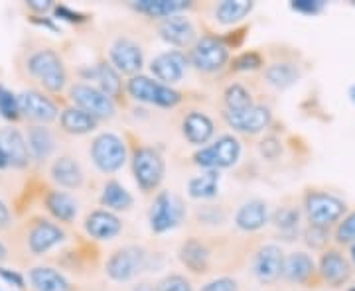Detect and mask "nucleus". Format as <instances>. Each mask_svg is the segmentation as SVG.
<instances>
[{
  "mask_svg": "<svg viewBox=\"0 0 355 291\" xmlns=\"http://www.w3.org/2000/svg\"><path fill=\"white\" fill-rule=\"evenodd\" d=\"M26 73L48 93H62L69 81L67 67L62 55L51 48H40L28 53L24 62Z\"/></svg>",
  "mask_w": 355,
  "mask_h": 291,
  "instance_id": "nucleus-1",
  "label": "nucleus"
},
{
  "mask_svg": "<svg viewBox=\"0 0 355 291\" xmlns=\"http://www.w3.org/2000/svg\"><path fill=\"white\" fill-rule=\"evenodd\" d=\"M166 173V164L162 153L150 146H140L132 153V176L144 193L158 189Z\"/></svg>",
  "mask_w": 355,
  "mask_h": 291,
  "instance_id": "nucleus-2",
  "label": "nucleus"
},
{
  "mask_svg": "<svg viewBox=\"0 0 355 291\" xmlns=\"http://www.w3.org/2000/svg\"><path fill=\"white\" fill-rule=\"evenodd\" d=\"M150 264V256L140 246H123L114 250L107 264L105 272L113 281H130L142 274Z\"/></svg>",
  "mask_w": 355,
  "mask_h": 291,
  "instance_id": "nucleus-3",
  "label": "nucleus"
},
{
  "mask_svg": "<svg viewBox=\"0 0 355 291\" xmlns=\"http://www.w3.org/2000/svg\"><path fill=\"white\" fill-rule=\"evenodd\" d=\"M89 156L99 171L114 173L127 164V146L113 132H101L91 142Z\"/></svg>",
  "mask_w": 355,
  "mask_h": 291,
  "instance_id": "nucleus-4",
  "label": "nucleus"
},
{
  "mask_svg": "<svg viewBox=\"0 0 355 291\" xmlns=\"http://www.w3.org/2000/svg\"><path fill=\"white\" fill-rule=\"evenodd\" d=\"M128 95L139 102L156 104L162 109H172L182 102V93L168 85H162L146 75H135L127 83Z\"/></svg>",
  "mask_w": 355,
  "mask_h": 291,
  "instance_id": "nucleus-5",
  "label": "nucleus"
},
{
  "mask_svg": "<svg viewBox=\"0 0 355 291\" xmlns=\"http://www.w3.org/2000/svg\"><path fill=\"white\" fill-rule=\"evenodd\" d=\"M239 156H241L239 140L231 134H223L211 146H205L200 152L193 153V162L207 171H217V169L237 164Z\"/></svg>",
  "mask_w": 355,
  "mask_h": 291,
  "instance_id": "nucleus-6",
  "label": "nucleus"
},
{
  "mask_svg": "<svg viewBox=\"0 0 355 291\" xmlns=\"http://www.w3.org/2000/svg\"><path fill=\"white\" fill-rule=\"evenodd\" d=\"M67 97L77 109L85 111L97 120L113 118L114 113H116L113 99L109 95H105L99 87L89 85V83H73L67 91Z\"/></svg>",
  "mask_w": 355,
  "mask_h": 291,
  "instance_id": "nucleus-7",
  "label": "nucleus"
},
{
  "mask_svg": "<svg viewBox=\"0 0 355 291\" xmlns=\"http://www.w3.org/2000/svg\"><path fill=\"white\" fill-rule=\"evenodd\" d=\"M190 62L202 73H217L229 62V48L216 36H202L191 46Z\"/></svg>",
  "mask_w": 355,
  "mask_h": 291,
  "instance_id": "nucleus-8",
  "label": "nucleus"
},
{
  "mask_svg": "<svg viewBox=\"0 0 355 291\" xmlns=\"http://www.w3.org/2000/svg\"><path fill=\"white\" fill-rule=\"evenodd\" d=\"M184 218V205L170 191H160L154 197L150 211H148V223L156 234L168 232L172 228H176Z\"/></svg>",
  "mask_w": 355,
  "mask_h": 291,
  "instance_id": "nucleus-9",
  "label": "nucleus"
},
{
  "mask_svg": "<svg viewBox=\"0 0 355 291\" xmlns=\"http://www.w3.org/2000/svg\"><path fill=\"white\" fill-rule=\"evenodd\" d=\"M304 211L312 227L326 228L343 215L345 203L330 193H308L304 201Z\"/></svg>",
  "mask_w": 355,
  "mask_h": 291,
  "instance_id": "nucleus-10",
  "label": "nucleus"
},
{
  "mask_svg": "<svg viewBox=\"0 0 355 291\" xmlns=\"http://www.w3.org/2000/svg\"><path fill=\"white\" fill-rule=\"evenodd\" d=\"M65 241L64 228L48 218H36L26 232L28 250L34 256H44Z\"/></svg>",
  "mask_w": 355,
  "mask_h": 291,
  "instance_id": "nucleus-11",
  "label": "nucleus"
},
{
  "mask_svg": "<svg viewBox=\"0 0 355 291\" xmlns=\"http://www.w3.org/2000/svg\"><path fill=\"white\" fill-rule=\"evenodd\" d=\"M18 101H20V114H24L34 124H50L60 116L58 104L51 101L50 97H46L42 91H22L18 95Z\"/></svg>",
  "mask_w": 355,
  "mask_h": 291,
  "instance_id": "nucleus-12",
  "label": "nucleus"
},
{
  "mask_svg": "<svg viewBox=\"0 0 355 291\" xmlns=\"http://www.w3.org/2000/svg\"><path fill=\"white\" fill-rule=\"evenodd\" d=\"M109 59L119 73L135 77L144 65V50L135 39L119 38L114 39L109 50Z\"/></svg>",
  "mask_w": 355,
  "mask_h": 291,
  "instance_id": "nucleus-13",
  "label": "nucleus"
},
{
  "mask_svg": "<svg viewBox=\"0 0 355 291\" xmlns=\"http://www.w3.org/2000/svg\"><path fill=\"white\" fill-rule=\"evenodd\" d=\"M223 118L233 130H239L245 134H259L268 128L272 114L263 104H251L241 111H225Z\"/></svg>",
  "mask_w": 355,
  "mask_h": 291,
  "instance_id": "nucleus-14",
  "label": "nucleus"
},
{
  "mask_svg": "<svg viewBox=\"0 0 355 291\" xmlns=\"http://www.w3.org/2000/svg\"><path fill=\"white\" fill-rule=\"evenodd\" d=\"M284 254L277 244L261 246L253 256V276L261 283H275L282 276Z\"/></svg>",
  "mask_w": 355,
  "mask_h": 291,
  "instance_id": "nucleus-15",
  "label": "nucleus"
},
{
  "mask_svg": "<svg viewBox=\"0 0 355 291\" xmlns=\"http://www.w3.org/2000/svg\"><path fill=\"white\" fill-rule=\"evenodd\" d=\"M188 64L190 62H188V57L182 51H164V53L156 55L150 62V73L158 79V83L170 87V85H174L178 81H182V77L186 75Z\"/></svg>",
  "mask_w": 355,
  "mask_h": 291,
  "instance_id": "nucleus-16",
  "label": "nucleus"
},
{
  "mask_svg": "<svg viewBox=\"0 0 355 291\" xmlns=\"http://www.w3.org/2000/svg\"><path fill=\"white\" fill-rule=\"evenodd\" d=\"M160 38L176 48H191L198 41V30L188 16H170L158 26Z\"/></svg>",
  "mask_w": 355,
  "mask_h": 291,
  "instance_id": "nucleus-17",
  "label": "nucleus"
},
{
  "mask_svg": "<svg viewBox=\"0 0 355 291\" xmlns=\"http://www.w3.org/2000/svg\"><path fill=\"white\" fill-rule=\"evenodd\" d=\"M50 178L62 189H81L85 183V171L73 156H60L50 165Z\"/></svg>",
  "mask_w": 355,
  "mask_h": 291,
  "instance_id": "nucleus-18",
  "label": "nucleus"
},
{
  "mask_svg": "<svg viewBox=\"0 0 355 291\" xmlns=\"http://www.w3.org/2000/svg\"><path fill=\"white\" fill-rule=\"evenodd\" d=\"M83 228H85L89 236L95 238V241H111L123 230V223L113 211L97 209V211H93V213H89L85 216Z\"/></svg>",
  "mask_w": 355,
  "mask_h": 291,
  "instance_id": "nucleus-19",
  "label": "nucleus"
},
{
  "mask_svg": "<svg viewBox=\"0 0 355 291\" xmlns=\"http://www.w3.org/2000/svg\"><path fill=\"white\" fill-rule=\"evenodd\" d=\"M0 142L4 146V152L8 158V165L22 169L30 164V148L26 136L14 126H4L0 130Z\"/></svg>",
  "mask_w": 355,
  "mask_h": 291,
  "instance_id": "nucleus-20",
  "label": "nucleus"
},
{
  "mask_svg": "<svg viewBox=\"0 0 355 291\" xmlns=\"http://www.w3.org/2000/svg\"><path fill=\"white\" fill-rule=\"evenodd\" d=\"M182 134L193 146H203L216 134V124L205 113L191 111L182 120Z\"/></svg>",
  "mask_w": 355,
  "mask_h": 291,
  "instance_id": "nucleus-21",
  "label": "nucleus"
},
{
  "mask_svg": "<svg viewBox=\"0 0 355 291\" xmlns=\"http://www.w3.org/2000/svg\"><path fill=\"white\" fill-rule=\"evenodd\" d=\"M44 205L50 211V215L64 223V225H71L76 220L77 213H79V203L76 201L73 195H69L67 191L51 189L46 193L44 197Z\"/></svg>",
  "mask_w": 355,
  "mask_h": 291,
  "instance_id": "nucleus-22",
  "label": "nucleus"
},
{
  "mask_svg": "<svg viewBox=\"0 0 355 291\" xmlns=\"http://www.w3.org/2000/svg\"><path fill=\"white\" fill-rule=\"evenodd\" d=\"M26 140H28V148L30 156L36 162H46L55 150V134L50 128L44 124H32L26 130Z\"/></svg>",
  "mask_w": 355,
  "mask_h": 291,
  "instance_id": "nucleus-23",
  "label": "nucleus"
},
{
  "mask_svg": "<svg viewBox=\"0 0 355 291\" xmlns=\"http://www.w3.org/2000/svg\"><path fill=\"white\" fill-rule=\"evenodd\" d=\"M268 223V207L261 199H251L243 203L235 213V227L245 232H254Z\"/></svg>",
  "mask_w": 355,
  "mask_h": 291,
  "instance_id": "nucleus-24",
  "label": "nucleus"
},
{
  "mask_svg": "<svg viewBox=\"0 0 355 291\" xmlns=\"http://www.w3.org/2000/svg\"><path fill=\"white\" fill-rule=\"evenodd\" d=\"M97 122H99L97 118H93L91 114L77 106H69L60 113V128L71 136H83L93 132L97 128Z\"/></svg>",
  "mask_w": 355,
  "mask_h": 291,
  "instance_id": "nucleus-25",
  "label": "nucleus"
},
{
  "mask_svg": "<svg viewBox=\"0 0 355 291\" xmlns=\"http://www.w3.org/2000/svg\"><path fill=\"white\" fill-rule=\"evenodd\" d=\"M130 6L140 14H146L150 18H170V16H176L182 10H186L190 6V2L186 0H137V2H130Z\"/></svg>",
  "mask_w": 355,
  "mask_h": 291,
  "instance_id": "nucleus-26",
  "label": "nucleus"
},
{
  "mask_svg": "<svg viewBox=\"0 0 355 291\" xmlns=\"http://www.w3.org/2000/svg\"><path fill=\"white\" fill-rule=\"evenodd\" d=\"M180 260L193 274H203L209 267V250L202 241L190 238L180 248Z\"/></svg>",
  "mask_w": 355,
  "mask_h": 291,
  "instance_id": "nucleus-27",
  "label": "nucleus"
},
{
  "mask_svg": "<svg viewBox=\"0 0 355 291\" xmlns=\"http://www.w3.org/2000/svg\"><path fill=\"white\" fill-rule=\"evenodd\" d=\"M263 77H265L266 85H270L272 89L282 91L300 79V69H298V65L291 64V62H275L266 67Z\"/></svg>",
  "mask_w": 355,
  "mask_h": 291,
  "instance_id": "nucleus-28",
  "label": "nucleus"
},
{
  "mask_svg": "<svg viewBox=\"0 0 355 291\" xmlns=\"http://www.w3.org/2000/svg\"><path fill=\"white\" fill-rule=\"evenodd\" d=\"M314 272V260L306 252H291L284 258L282 276L292 283H302L312 276Z\"/></svg>",
  "mask_w": 355,
  "mask_h": 291,
  "instance_id": "nucleus-29",
  "label": "nucleus"
},
{
  "mask_svg": "<svg viewBox=\"0 0 355 291\" xmlns=\"http://www.w3.org/2000/svg\"><path fill=\"white\" fill-rule=\"evenodd\" d=\"M30 283L36 291H69L67 279L50 266H36L30 270Z\"/></svg>",
  "mask_w": 355,
  "mask_h": 291,
  "instance_id": "nucleus-30",
  "label": "nucleus"
},
{
  "mask_svg": "<svg viewBox=\"0 0 355 291\" xmlns=\"http://www.w3.org/2000/svg\"><path fill=\"white\" fill-rule=\"evenodd\" d=\"M89 77L95 79V81L99 83V89H101L105 95H109L111 99L121 95V89H123L121 73H119L111 64L101 62V64L93 65V67L89 69Z\"/></svg>",
  "mask_w": 355,
  "mask_h": 291,
  "instance_id": "nucleus-31",
  "label": "nucleus"
},
{
  "mask_svg": "<svg viewBox=\"0 0 355 291\" xmlns=\"http://www.w3.org/2000/svg\"><path fill=\"white\" fill-rule=\"evenodd\" d=\"M132 195L128 193L125 185H121L119 181L114 179H109L105 185H103L101 191V205L107 207V211H128L132 207Z\"/></svg>",
  "mask_w": 355,
  "mask_h": 291,
  "instance_id": "nucleus-32",
  "label": "nucleus"
},
{
  "mask_svg": "<svg viewBox=\"0 0 355 291\" xmlns=\"http://www.w3.org/2000/svg\"><path fill=\"white\" fill-rule=\"evenodd\" d=\"M320 274L328 283L340 285L349 276V264L340 252H326L320 260Z\"/></svg>",
  "mask_w": 355,
  "mask_h": 291,
  "instance_id": "nucleus-33",
  "label": "nucleus"
},
{
  "mask_svg": "<svg viewBox=\"0 0 355 291\" xmlns=\"http://www.w3.org/2000/svg\"><path fill=\"white\" fill-rule=\"evenodd\" d=\"M251 10H253V2H247V0H223L221 4L216 6V20L223 26L237 24Z\"/></svg>",
  "mask_w": 355,
  "mask_h": 291,
  "instance_id": "nucleus-34",
  "label": "nucleus"
},
{
  "mask_svg": "<svg viewBox=\"0 0 355 291\" xmlns=\"http://www.w3.org/2000/svg\"><path fill=\"white\" fill-rule=\"evenodd\" d=\"M217 185H219L217 171H205L202 176L190 179L188 193L191 199H211V197H216Z\"/></svg>",
  "mask_w": 355,
  "mask_h": 291,
  "instance_id": "nucleus-35",
  "label": "nucleus"
},
{
  "mask_svg": "<svg viewBox=\"0 0 355 291\" xmlns=\"http://www.w3.org/2000/svg\"><path fill=\"white\" fill-rule=\"evenodd\" d=\"M223 102H225V111H241V109L254 104L251 93L247 91V87H243L241 83L229 85L223 93Z\"/></svg>",
  "mask_w": 355,
  "mask_h": 291,
  "instance_id": "nucleus-36",
  "label": "nucleus"
},
{
  "mask_svg": "<svg viewBox=\"0 0 355 291\" xmlns=\"http://www.w3.org/2000/svg\"><path fill=\"white\" fill-rule=\"evenodd\" d=\"M0 114L6 120H16L20 116V101L18 95H14L12 91L6 89L4 85H0Z\"/></svg>",
  "mask_w": 355,
  "mask_h": 291,
  "instance_id": "nucleus-37",
  "label": "nucleus"
},
{
  "mask_svg": "<svg viewBox=\"0 0 355 291\" xmlns=\"http://www.w3.org/2000/svg\"><path fill=\"white\" fill-rule=\"evenodd\" d=\"M272 223L275 227L284 230V232H292L298 228V223H300V211L294 209V207H282L279 209L275 216H272Z\"/></svg>",
  "mask_w": 355,
  "mask_h": 291,
  "instance_id": "nucleus-38",
  "label": "nucleus"
},
{
  "mask_svg": "<svg viewBox=\"0 0 355 291\" xmlns=\"http://www.w3.org/2000/svg\"><path fill=\"white\" fill-rule=\"evenodd\" d=\"M261 65H263V57L257 51H247L233 62V69L235 71H253V69H259Z\"/></svg>",
  "mask_w": 355,
  "mask_h": 291,
  "instance_id": "nucleus-39",
  "label": "nucleus"
},
{
  "mask_svg": "<svg viewBox=\"0 0 355 291\" xmlns=\"http://www.w3.org/2000/svg\"><path fill=\"white\" fill-rule=\"evenodd\" d=\"M158 291H193L191 283L180 274H170L158 283Z\"/></svg>",
  "mask_w": 355,
  "mask_h": 291,
  "instance_id": "nucleus-40",
  "label": "nucleus"
},
{
  "mask_svg": "<svg viewBox=\"0 0 355 291\" xmlns=\"http://www.w3.org/2000/svg\"><path fill=\"white\" fill-rule=\"evenodd\" d=\"M336 238L340 242H355V213L347 215L343 218V223H340Z\"/></svg>",
  "mask_w": 355,
  "mask_h": 291,
  "instance_id": "nucleus-41",
  "label": "nucleus"
},
{
  "mask_svg": "<svg viewBox=\"0 0 355 291\" xmlns=\"http://www.w3.org/2000/svg\"><path fill=\"white\" fill-rule=\"evenodd\" d=\"M200 291H239V285L233 278H217L205 283Z\"/></svg>",
  "mask_w": 355,
  "mask_h": 291,
  "instance_id": "nucleus-42",
  "label": "nucleus"
},
{
  "mask_svg": "<svg viewBox=\"0 0 355 291\" xmlns=\"http://www.w3.org/2000/svg\"><path fill=\"white\" fill-rule=\"evenodd\" d=\"M324 8V2L322 0H294L292 2V10L300 14H318Z\"/></svg>",
  "mask_w": 355,
  "mask_h": 291,
  "instance_id": "nucleus-43",
  "label": "nucleus"
},
{
  "mask_svg": "<svg viewBox=\"0 0 355 291\" xmlns=\"http://www.w3.org/2000/svg\"><path fill=\"white\" fill-rule=\"evenodd\" d=\"M0 278L4 279L6 283L14 285V288H18V290H24V276L18 274L16 270H8V267L0 266Z\"/></svg>",
  "mask_w": 355,
  "mask_h": 291,
  "instance_id": "nucleus-44",
  "label": "nucleus"
},
{
  "mask_svg": "<svg viewBox=\"0 0 355 291\" xmlns=\"http://www.w3.org/2000/svg\"><path fill=\"white\" fill-rule=\"evenodd\" d=\"M261 152L268 160H275L280 153V142L277 138H266L261 142Z\"/></svg>",
  "mask_w": 355,
  "mask_h": 291,
  "instance_id": "nucleus-45",
  "label": "nucleus"
},
{
  "mask_svg": "<svg viewBox=\"0 0 355 291\" xmlns=\"http://www.w3.org/2000/svg\"><path fill=\"white\" fill-rule=\"evenodd\" d=\"M306 242L314 248H320L326 242V230L320 227H312L306 232Z\"/></svg>",
  "mask_w": 355,
  "mask_h": 291,
  "instance_id": "nucleus-46",
  "label": "nucleus"
},
{
  "mask_svg": "<svg viewBox=\"0 0 355 291\" xmlns=\"http://www.w3.org/2000/svg\"><path fill=\"white\" fill-rule=\"evenodd\" d=\"M55 16L58 18H64V20H69V22H83L85 16L79 12H73L69 6H55Z\"/></svg>",
  "mask_w": 355,
  "mask_h": 291,
  "instance_id": "nucleus-47",
  "label": "nucleus"
},
{
  "mask_svg": "<svg viewBox=\"0 0 355 291\" xmlns=\"http://www.w3.org/2000/svg\"><path fill=\"white\" fill-rule=\"evenodd\" d=\"M10 225H12V215H10V211H8L6 203L0 199V230L8 228Z\"/></svg>",
  "mask_w": 355,
  "mask_h": 291,
  "instance_id": "nucleus-48",
  "label": "nucleus"
},
{
  "mask_svg": "<svg viewBox=\"0 0 355 291\" xmlns=\"http://www.w3.org/2000/svg\"><path fill=\"white\" fill-rule=\"evenodd\" d=\"M51 6L53 4H51L50 0H30L28 2V8H32L34 12H48Z\"/></svg>",
  "mask_w": 355,
  "mask_h": 291,
  "instance_id": "nucleus-49",
  "label": "nucleus"
},
{
  "mask_svg": "<svg viewBox=\"0 0 355 291\" xmlns=\"http://www.w3.org/2000/svg\"><path fill=\"white\" fill-rule=\"evenodd\" d=\"M34 22L40 26H44V28H50L53 32H60V28L53 24V18H44V20H38V18H34Z\"/></svg>",
  "mask_w": 355,
  "mask_h": 291,
  "instance_id": "nucleus-50",
  "label": "nucleus"
},
{
  "mask_svg": "<svg viewBox=\"0 0 355 291\" xmlns=\"http://www.w3.org/2000/svg\"><path fill=\"white\" fill-rule=\"evenodd\" d=\"M132 291H158V285H153V283H139L135 285Z\"/></svg>",
  "mask_w": 355,
  "mask_h": 291,
  "instance_id": "nucleus-51",
  "label": "nucleus"
},
{
  "mask_svg": "<svg viewBox=\"0 0 355 291\" xmlns=\"http://www.w3.org/2000/svg\"><path fill=\"white\" fill-rule=\"evenodd\" d=\"M8 165V158H6V152H4V146L0 142V169H4Z\"/></svg>",
  "mask_w": 355,
  "mask_h": 291,
  "instance_id": "nucleus-52",
  "label": "nucleus"
},
{
  "mask_svg": "<svg viewBox=\"0 0 355 291\" xmlns=\"http://www.w3.org/2000/svg\"><path fill=\"white\" fill-rule=\"evenodd\" d=\"M6 258H8V250H6V246L0 242V262H4Z\"/></svg>",
  "mask_w": 355,
  "mask_h": 291,
  "instance_id": "nucleus-53",
  "label": "nucleus"
},
{
  "mask_svg": "<svg viewBox=\"0 0 355 291\" xmlns=\"http://www.w3.org/2000/svg\"><path fill=\"white\" fill-rule=\"evenodd\" d=\"M349 97H352V101L355 102V85L352 87V89H349Z\"/></svg>",
  "mask_w": 355,
  "mask_h": 291,
  "instance_id": "nucleus-54",
  "label": "nucleus"
},
{
  "mask_svg": "<svg viewBox=\"0 0 355 291\" xmlns=\"http://www.w3.org/2000/svg\"><path fill=\"white\" fill-rule=\"evenodd\" d=\"M352 254H354V260H355V246H354V250H352Z\"/></svg>",
  "mask_w": 355,
  "mask_h": 291,
  "instance_id": "nucleus-55",
  "label": "nucleus"
},
{
  "mask_svg": "<svg viewBox=\"0 0 355 291\" xmlns=\"http://www.w3.org/2000/svg\"><path fill=\"white\" fill-rule=\"evenodd\" d=\"M352 291H355V290H352Z\"/></svg>",
  "mask_w": 355,
  "mask_h": 291,
  "instance_id": "nucleus-56",
  "label": "nucleus"
}]
</instances>
